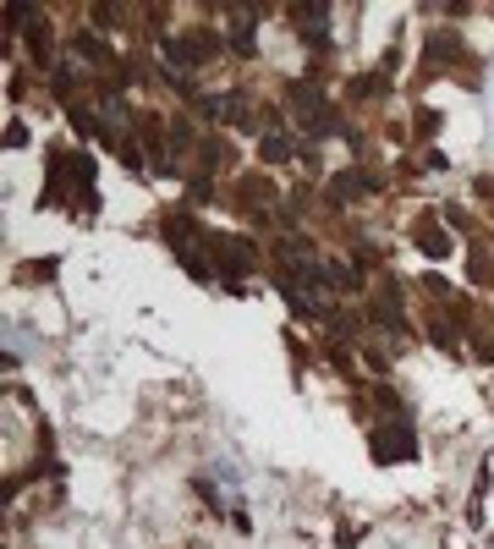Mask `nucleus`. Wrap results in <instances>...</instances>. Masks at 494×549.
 Here are the masks:
<instances>
[{
  "label": "nucleus",
  "mask_w": 494,
  "mask_h": 549,
  "mask_svg": "<svg viewBox=\"0 0 494 549\" xmlns=\"http://www.w3.org/2000/svg\"><path fill=\"white\" fill-rule=\"evenodd\" d=\"M204 248H209V264H214L220 281H247V274H253V242H242V237H209Z\"/></svg>",
  "instance_id": "nucleus-1"
},
{
  "label": "nucleus",
  "mask_w": 494,
  "mask_h": 549,
  "mask_svg": "<svg viewBox=\"0 0 494 549\" xmlns=\"http://www.w3.org/2000/svg\"><path fill=\"white\" fill-rule=\"evenodd\" d=\"M291 105H297V116H302V126L313 132V137H330V132H341V116L325 105V94L313 83H291Z\"/></svg>",
  "instance_id": "nucleus-2"
},
{
  "label": "nucleus",
  "mask_w": 494,
  "mask_h": 549,
  "mask_svg": "<svg viewBox=\"0 0 494 549\" xmlns=\"http://www.w3.org/2000/svg\"><path fill=\"white\" fill-rule=\"evenodd\" d=\"M374 456H379V462H412V456H418L412 423H407V418H390V429L374 434Z\"/></svg>",
  "instance_id": "nucleus-3"
},
{
  "label": "nucleus",
  "mask_w": 494,
  "mask_h": 549,
  "mask_svg": "<svg viewBox=\"0 0 494 549\" xmlns=\"http://www.w3.org/2000/svg\"><path fill=\"white\" fill-rule=\"evenodd\" d=\"M385 181L374 176V170H341V176H330V187H325V198L335 204V209H346V204H357L363 193H379Z\"/></svg>",
  "instance_id": "nucleus-4"
},
{
  "label": "nucleus",
  "mask_w": 494,
  "mask_h": 549,
  "mask_svg": "<svg viewBox=\"0 0 494 549\" xmlns=\"http://www.w3.org/2000/svg\"><path fill=\"white\" fill-rule=\"evenodd\" d=\"M269 198H275V187H269V176H242V187H237V204H242V209H247L253 220H264Z\"/></svg>",
  "instance_id": "nucleus-5"
},
{
  "label": "nucleus",
  "mask_w": 494,
  "mask_h": 549,
  "mask_svg": "<svg viewBox=\"0 0 494 549\" xmlns=\"http://www.w3.org/2000/svg\"><path fill=\"white\" fill-rule=\"evenodd\" d=\"M291 17H297V33H308V39L325 50V17H330V6H325V0H313V6H297Z\"/></svg>",
  "instance_id": "nucleus-6"
},
{
  "label": "nucleus",
  "mask_w": 494,
  "mask_h": 549,
  "mask_svg": "<svg viewBox=\"0 0 494 549\" xmlns=\"http://www.w3.org/2000/svg\"><path fill=\"white\" fill-rule=\"evenodd\" d=\"M325 281H330V292H363V274H357V264H346V258H330L325 264Z\"/></svg>",
  "instance_id": "nucleus-7"
},
{
  "label": "nucleus",
  "mask_w": 494,
  "mask_h": 549,
  "mask_svg": "<svg viewBox=\"0 0 494 549\" xmlns=\"http://www.w3.org/2000/svg\"><path fill=\"white\" fill-rule=\"evenodd\" d=\"M418 248H423L429 258H445V253H451V237H445V225H434V214L418 220Z\"/></svg>",
  "instance_id": "nucleus-8"
},
{
  "label": "nucleus",
  "mask_w": 494,
  "mask_h": 549,
  "mask_svg": "<svg viewBox=\"0 0 494 549\" xmlns=\"http://www.w3.org/2000/svg\"><path fill=\"white\" fill-rule=\"evenodd\" d=\"M429 61L439 66V61H462V39L451 33V28H439L434 39H429Z\"/></svg>",
  "instance_id": "nucleus-9"
},
{
  "label": "nucleus",
  "mask_w": 494,
  "mask_h": 549,
  "mask_svg": "<svg viewBox=\"0 0 494 549\" xmlns=\"http://www.w3.org/2000/svg\"><path fill=\"white\" fill-rule=\"evenodd\" d=\"M258 154H264L269 165H286V160L297 154V144H291L286 132H264V144H258Z\"/></svg>",
  "instance_id": "nucleus-10"
},
{
  "label": "nucleus",
  "mask_w": 494,
  "mask_h": 549,
  "mask_svg": "<svg viewBox=\"0 0 494 549\" xmlns=\"http://www.w3.org/2000/svg\"><path fill=\"white\" fill-rule=\"evenodd\" d=\"M66 116H72V126H77L82 137H105V126H100V116H94V110H88V105H72Z\"/></svg>",
  "instance_id": "nucleus-11"
},
{
  "label": "nucleus",
  "mask_w": 494,
  "mask_h": 549,
  "mask_svg": "<svg viewBox=\"0 0 494 549\" xmlns=\"http://www.w3.org/2000/svg\"><path fill=\"white\" fill-rule=\"evenodd\" d=\"M50 88H56L61 100H72V88H77V72H72V61H56V66H50Z\"/></svg>",
  "instance_id": "nucleus-12"
},
{
  "label": "nucleus",
  "mask_w": 494,
  "mask_h": 549,
  "mask_svg": "<svg viewBox=\"0 0 494 549\" xmlns=\"http://www.w3.org/2000/svg\"><path fill=\"white\" fill-rule=\"evenodd\" d=\"M28 50H33V61H39V66H56V61H50V28H44V22L28 33Z\"/></svg>",
  "instance_id": "nucleus-13"
},
{
  "label": "nucleus",
  "mask_w": 494,
  "mask_h": 549,
  "mask_svg": "<svg viewBox=\"0 0 494 549\" xmlns=\"http://www.w3.org/2000/svg\"><path fill=\"white\" fill-rule=\"evenodd\" d=\"M385 83H390L385 72H374V77H351V100H374V94H379Z\"/></svg>",
  "instance_id": "nucleus-14"
},
{
  "label": "nucleus",
  "mask_w": 494,
  "mask_h": 549,
  "mask_svg": "<svg viewBox=\"0 0 494 549\" xmlns=\"http://www.w3.org/2000/svg\"><path fill=\"white\" fill-rule=\"evenodd\" d=\"M231 50H237V56H253V22H237V33H231Z\"/></svg>",
  "instance_id": "nucleus-15"
},
{
  "label": "nucleus",
  "mask_w": 494,
  "mask_h": 549,
  "mask_svg": "<svg viewBox=\"0 0 494 549\" xmlns=\"http://www.w3.org/2000/svg\"><path fill=\"white\" fill-rule=\"evenodd\" d=\"M39 12L33 6H22V0H17V6H6V28H22V22H33Z\"/></svg>",
  "instance_id": "nucleus-16"
},
{
  "label": "nucleus",
  "mask_w": 494,
  "mask_h": 549,
  "mask_svg": "<svg viewBox=\"0 0 494 549\" xmlns=\"http://www.w3.org/2000/svg\"><path fill=\"white\" fill-rule=\"evenodd\" d=\"M187 193H193V204H209V193H214V181H209V176H193V187H187Z\"/></svg>",
  "instance_id": "nucleus-17"
},
{
  "label": "nucleus",
  "mask_w": 494,
  "mask_h": 549,
  "mask_svg": "<svg viewBox=\"0 0 494 549\" xmlns=\"http://www.w3.org/2000/svg\"><path fill=\"white\" fill-rule=\"evenodd\" d=\"M489 274H494V264L483 253H472V281H489Z\"/></svg>",
  "instance_id": "nucleus-18"
},
{
  "label": "nucleus",
  "mask_w": 494,
  "mask_h": 549,
  "mask_svg": "<svg viewBox=\"0 0 494 549\" xmlns=\"http://www.w3.org/2000/svg\"><path fill=\"white\" fill-rule=\"evenodd\" d=\"M6 144H12V149H17V144H28V126H22V121H12V126H6Z\"/></svg>",
  "instance_id": "nucleus-19"
}]
</instances>
